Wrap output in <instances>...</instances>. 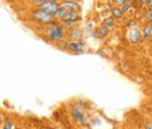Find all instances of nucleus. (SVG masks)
I'll return each instance as SVG.
<instances>
[{
    "instance_id": "9b49d317",
    "label": "nucleus",
    "mask_w": 152,
    "mask_h": 129,
    "mask_svg": "<svg viewBox=\"0 0 152 129\" xmlns=\"http://www.w3.org/2000/svg\"><path fill=\"white\" fill-rule=\"evenodd\" d=\"M111 13H113V18H116V19H122L123 18V15H124V12L122 11V8L121 7H115L113 8V11H111Z\"/></svg>"
},
{
    "instance_id": "1a4fd4ad",
    "label": "nucleus",
    "mask_w": 152,
    "mask_h": 129,
    "mask_svg": "<svg viewBox=\"0 0 152 129\" xmlns=\"http://www.w3.org/2000/svg\"><path fill=\"white\" fill-rule=\"evenodd\" d=\"M62 22H67V21H73V22H76L77 20H80V17H78V13L77 12H67L64 14V17L61 19Z\"/></svg>"
},
{
    "instance_id": "a211bd4d",
    "label": "nucleus",
    "mask_w": 152,
    "mask_h": 129,
    "mask_svg": "<svg viewBox=\"0 0 152 129\" xmlns=\"http://www.w3.org/2000/svg\"><path fill=\"white\" fill-rule=\"evenodd\" d=\"M75 25V22H73V21H67V22H63V26H66V27H73Z\"/></svg>"
},
{
    "instance_id": "4be33fe9",
    "label": "nucleus",
    "mask_w": 152,
    "mask_h": 129,
    "mask_svg": "<svg viewBox=\"0 0 152 129\" xmlns=\"http://www.w3.org/2000/svg\"><path fill=\"white\" fill-rule=\"evenodd\" d=\"M55 129H62V128H55Z\"/></svg>"
},
{
    "instance_id": "f257e3e1",
    "label": "nucleus",
    "mask_w": 152,
    "mask_h": 129,
    "mask_svg": "<svg viewBox=\"0 0 152 129\" xmlns=\"http://www.w3.org/2000/svg\"><path fill=\"white\" fill-rule=\"evenodd\" d=\"M45 34L50 41H60L64 37V28L62 25L56 24V22H52L49 24L46 29H45Z\"/></svg>"
},
{
    "instance_id": "6ab92c4d",
    "label": "nucleus",
    "mask_w": 152,
    "mask_h": 129,
    "mask_svg": "<svg viewBox=\"0 0 152 129\" xmlns=\"http://www.w3.org/2000/svg\"><path fill=\"white\" fill-rule=\"evenodd\" d=\"M145 129H152V122H146L145 126H144Z\"/></svg>"
},
{
    "instance_id": "9d476101",
    "label": "nucleus",
    "mask_w": 152,
    "mask_h": 129,
    "mask_svg": "<svg viewBox=\"0 0 152 129\" xmlns=\"http://www.w3.org/2000/svg\"><path fill=\"white\" fill-rule=\"evenodd\" d=\"M95 34H96V37L97 38L103 39V38H105L108 34H109V28L102 25V26H99V27L95 31Z\"/></svg>"
},
{
    "instance_id": "6e6552de",
    "label": "nucleus",
    "mask_w": 152,
    "mask_h": 129,
    "mask_svg": "<svg viewBox=\"0 0 152 129\" xmlns=\"http://www.w3.org/2000/svg\"><path fill=\"white\" fill-rule=\"evenodd\" d=\"M142 37L144 38V40H148L152 37V24L148 22L144 25L143 29H142Z\"/></svg>"
},
{
    "instance_id": "423d86ee",
    "label": "nucleus",
    "mask_w": 152,
    "mask_h": 129,
    "mask_svg": "<svg viewBox=\"0 0 152 129\" xmlns=\"http://www.w3.org/2000/svg\"><path fill=\"white\" fill-rule=\"evenodd\" d=\"M66 47L72 52H82L86 47V43L82 41H73V42H68Z\"/></svg>"
},
{
    "instance_id": "7ed1b4c3",
    "label": "nucleus",
    "mask_w": 152,
    "mask_h": 129,
    "mask_svg": "<svg viewBox=\"0 0 152 129\" xmlns=\"http://www.w3.org/2000/svg\"><path fill=\"white\" fill-rule=\"evenodd\" d=\"M39 2V8L54 15L56 13V11L60 7V4L57 1H54V0H43V1H38Z\"/></svg>"
},
{
    "instance_id": "dca6fc26",
    "label": "nucleus",
    "mask_w": 152,
    "mask_h": 129,
    "mask_svg": "<svg viewBox=\"0 0 152 129\" xmlns=\"http://www.w3.org/2000/svg\"><path fill=\"white\" fill-rule=\"evenodd\" d=\"M1 129H13V123L10 120H6V121H4Z\"/></svg>"
},
{
    "instance_id": "412c9836",
    "label": "nucleus",
    "mask_w": 152,
    "mask_h": 129,
    "mask_svg": "<svg viewBox=\"0 0 152 129\" xmlns=\"http://www.w3.org/2000/svg\"><path fill=\"white\" fill-rule=\"evenodd\" d=\"M41 129H52V128H49V127H42Z\"/></svg>"
},
{
    "instance_id": "39448f33",
    "label": "nucleus",
    "mask_w": 152,
    "mask_h": 129,
    "mask_svg": "<svg viewBox=\"0 0 152 129\" xmlns=\"http://www.w3.org/2000/svg\"><path fill=\"white\" fill-rule=\"evenodd\" d=\"M70 113H72L73 119L75 120L77 123L83 125V123L86 122V116H84V114L80 111V109H78L76 106H73V107L70 108Z\"/></svg>"
},
{
    "instance_id": "20e7f679",
    "label": "nucleus",
    "mask_w": 152,
    "mask_h": 129,
    "mask_svg": "<svg viewBox=\"0 0 152 129\" xmlns=\"http://www.w3.org/2000/svg\"><path fill=\"white\" fill-rule=\"evenodd\" d=\"M128 39L131 43H138L142 39V31L138 27L129 28L128 31Z\"/></svg>"
},
{
    "instance_id": "5701e85b",
    "label": "nucleus",
    "mask_w": 152,
    "mask_h": 129,
    "mask_svg": "<svg viewBox=\"0 0 152 129\" xmlns=\"http://www.w3.org/2000/svg\"><path fill=\"white\" fill-rule=\"evenodd\" d=\"M17 129H22V128H17Z\"/></svg>"
},
{
    "instance_id": "f8f14e48",
    "label": "nucleus",
    "mask_w": 152,
    "mask_h": 129,
    "mask_svg": "<svg viewBox=\"0 0 152 129\" xmlns=\"http://www.w3.org/2000/svg\"><path fill=\"white\" fill-rule=\"evenodd\" d=\"M81 35H82V32H81V29H77V28L72 29L70 33H69V37L72 38L73 40H76V41H78V39L81 38Z\"/></svg>"
},
{
    "instance_id": "0eeeda50",
    "label": "nucleus",
    "mask_w": 152,
    "mask_h": 129,
    "mask_svg": "<svg viewBox=\"0 0 152 129\" xmlns=\"http://www.w3.org/2000/svg\"><path fill=\"white\" fill-rule=\"evenodd\" d=\"M60 6L64 7L68 12H78L80 10V5L76 1H62Z\"/></svg>"
},
{
    "instance_id": "4468645a",
    "label": "nucleus",
    "mask_w": 152,
    "mask_h": 129,
    "mask_svg": "<svg viewBox=\"0 0 152 129\" xmlns=\"http://www.w3.org/2000/svg\"><path fill=\"white\" fill-rule=\"evenodd\" d=\"M114 22H115V19L113 17H108V18H105L103 20V22H102V25L103 26H105V27H111V26H114Z\"/></svg>"
},
{
    "instance_id": "aec40b11",
    "label": "nucleus",
    "mask_w": 152,
    "mask_h": 129,
    "mask_svg": "<svg viewBox=\"0 0 152 129\" xmlns=\"http://www.w3.org/2000/svg\"><path fill=\"white\" fill-rule=\"evenodd\" d=\"M146 18L152 21V11H148L146 12Z\"/></svg>"
},
{
    "instance_id": "f3484780",
    "label": "nucleus",
    "mask_w": 152,
    "mask_h": 129,
    "mask_svg": "<svg viewBox=\"0 0 152 129\" xmlns=\"http://www.w3.org/2000/svg\"><path fill=\"white\" fill-rule=\"evenodd\" d=\"M126 26H128L129 28L136 27V20H129V21H128V24H126Z\"/></svg>"
},
{
    "instance_id": "2eb2a0df",
    "label": "nucleus",
    "mask_w": 152,
    "mask_h": 129,
    "mask_svg": "<svg viewBox=\"0 0 152 129\" xmlns=\"http://www.w3.org/2000/svg\"><path fill=\"white\" fill-rule=\"evenodd\" d=\"M132 5H133V4L131 2V1H125V4H124V5H123L121 8H122V11H123L124 13H126V12H128V11H129V10L132 7Z\"/></svg>"
},
{
    "instance_id": "f03ea898",
    "label": "nucleus",
    "mask_w": 152,
    "mask_h": 129,
    "mask_svg": "<svg viewBox=\"0 0 152 129\" xmlns=\"http://www.w3.org/2000/svg\"><path fill=\"white\" fill-rule=\"evenodd\" d=\"M32 15H33V19L37 22L42 24V25H49V24L53 22V19H54V15H52V14H49V13L40 10V8L35 10Z\"/></svg>"
},
{
    "instance_id": "ddd939ff",
    "label": "nucleus",
    "mask_w": 152,
    "mask_h": 129,
    "mask_svg": "<svg viewBox=\"0 0 152 129\" xmlns=\"http://www.w3.org/2000/svg\"><path fill=\"white\" fill-rule=\"evenodd\" d=\"M67 12H68V11H67V10H66L64 7H62V6H60V7H58V10H57V11H56V13L54 14V18L60 19V20H61V19H62V18H63V17H64V14H66Z\"/></svg>"
}]
</instances>
